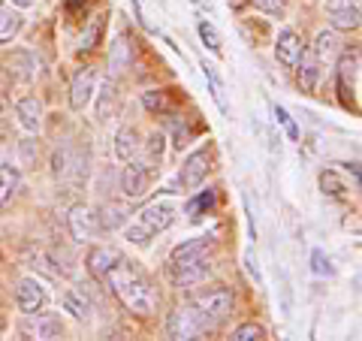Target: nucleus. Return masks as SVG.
<instances>
[{"instance_id":"f257e3e1","label":"nucleus","mask_w":362,"mask_h":341,"mask_svg":"<svg viewBox=\"0 0 362 341\" xmlns=\"http://www.w3.org/2000/svg\"><path fill=\"white\" fill-rule=\"evenodd\" d=\"M103 281H109L112 293H115L118 302H121L127 311L139 314V317H148V314L154 311L157 296H154L148 278H145L133 263H127L124 257H118V263L109 269V275H106Z\"/></svg>"},{"instance_id":"f03ea898","label":"nucleus","mask_w":362,"mask_h":341,"mask_svg":"<svg viewBox=\"0 0 362 341\" xmlns=\"http://www.w3.org/2000/svg\"><path fill=\"white\" fill-rule=\"evenodd\" d=\"M173 224H175V206L173 202H151V206H145L139 212L136 224H130L124 236H127L130 245H148L157 233L169 230Z\"/></svg>"},{"instance_id":"7ed1b4c3","label":"nucleus","mask_w":362,"mask_h":341,"mask_svg":"<svg viewBox=\"0 0 362 341\" xmlns=\"http://www.w3.org/2000/svg\"><path fill=\"white\" fill-rule=\"evenodd\" d=\"M190 305H194V311L202 317V323H206L211 333V329H218L223 323V317L233 314V293L221 287V284H214V287L197 293V296L190 299Z\"/></svg>"},{"instance_id":"20e7f679","label":"nucleus","mask_w":362,"mask_h":341,"mask_svg":"<svg viewBox=\"0 0 362 341\" xmlns=\"http://www.w3.org/2000/svg\"><path fill=\"white\" fill-rule=\"evenodd\" d=\"M166 333L175 341H190V338H206L209 326L202 323V317L194 311V305L187 302L173 311V317H169V323H166Z\"/></svg>"},{"instance_id":"39448f33","label":"nucleus","mask_w":362,"mask_h":341,"mask_svg":"<svg viewBox=\"0 0 362 341\" xmlns=\"http://www.w3.org/2000/svg\"><path fill=\"white\" fill-rule=\"evenodd\" d=\"M18 333L21 338H37V341H52V338H61L64 335V323L58 320L54 314H25V320L18 323Z\"/></svg>"},{"instance_id":"423d86ee","label":"nucleus","mask_w":362,"mask_h":341,"mask_svg":"<svg viewBox=\"0 0 362 341\" xmlns=\"http://www.w3.org/2000/svg\"><path fill=\"white\" fill-rule=\"evenodd\" d=\"M16 305L21 314H37V311H45V305H49V290L42 287V281L37 278H25L18 284L16 290Z\"/></svg>"},{"instance_id":"0eeeda50","label":"nucleus","mask_w":362,"mask_h":341,"mask_svg":"<svg viewBox=\"0 0 362 341\" xmlns=\"http://www.w3.org/2000/svg\"><path fill=\"white\" fill-rule=\"evenodd\" d=\"M151 187V166L148 163H139V161H130V166H124V175H121V190L127 200H142Z\"/></svg>"},{"instance_id":"6e6552de","label":"nucleus","mask_w":362,"mask_h":341,"mask_svg":"<svg viewBox=\"0 0 362 341\" xmlns=\"http://www.w3.org/2000/svg\"><path fill=\"white\" fill-rule=\"evenodd\" d=\"M169 272V281L175 284V287L187 290V287H197L199 281H206V275L211 272V260H190V263H173L166 266Z\"/></svg>"},{"instance_id":"1a4fd4ad","label":"nucleus","mask_w":362,"mask_h":341,"mask_svg":"<svg viewBox=\"0 0 362 341\" xmlns=\"http://www.w3.org/2000/svg\"><path fill=\"white\" fill-rule=\"evenodd\" d=\"M209 169H211V154H209L206 149L194 151V154H190L185 163H181V175H178L181 187H187V190H197V187L202 185V181H206Z\"/></svg>"},{"instance_id":"9d476101","label":"nucleus","mask_w":362,"mask_h":341,"mask_svg":"<svg viewBox=\"0 0 362 341\" xmlns=\"http://www.w3.org/2000/svg\"><path fill=\"white\" fill-rule=\"evenodd\" d=\"M66 226H70V236H73V242L78 245H85L90 242V238L97 236V214L90 212L88 206H73L70 214H66Z\"/></svg>"},{"instance_id":"9b49d317","label":"nucleus","mask_w":362,"mask_h":341,"mask_svg":"<svg viewBox=\"0 0 362 341\" xmlns=\"http://www.w3.org/2000/svg\"><path fill=\"white\" fill-rule=\"evenodd\" d=\"M214 251V238L211 236H197V238H187V242H181L173 254H169V263H190V260H209Z\"/></svg>"},{"instance_id":"f8f14e48","label":"nucleus","mask_w":362,"mask_h":341,"mask_svg":"<svg viewBox=\"0 0 362 341\" xmlns=\"http://www.w3.org/2000/svg\"><path fill=\"white\" fill-rule=\"evenodd\" d=\"M302 52H305V42H302V37L296 30H281L278 33V42H275V58H278V64L284 67V70H293V67L299 64V58H302Z\"/></svg>"},{"instance_id":"ddd939ff","label":"nucleus","mask_w":362,"mask_h":341,"mask_svg":"<svg viewBox=\"0 0 362 341\" xmlns=\"http://www.w3.org/2000/svg\"><path fill=\"white\" fill-rule=\"evenodd\" d=\"M94 70H78L76 73V79H73V85H70V106L76 109V112H82L90 100H94Z\"/></svg>"},{"instance_id":"4468645a","label":"nucleus","mask_w":362,"mask_h":341,"mask_svg":"<svg viewBox=\"0 0 362 341\" xmlns=\"http://www.w3.org/2000/svg\"><path fill=\"white\" fill-rule=\"evenodd\" d=\"M359 82V52H344L338 58V91L347 94V91H356Z\"/></svg>"},{"instance_id":"2eb2a0df","label":"nucleus","mask_w":362,"mask_h":341,"mask_svg":"<svg viewBox=\"0 0 362 341\" xmlns=\"http://www.w3.org/2000/svg\"><path fill=\"white\" fill-rule=\"evenodd\" d=\"M139 151H142L139 133H136L133 127H121V130L115 133V154H118V161L130 163V161H136V157H139Z\"/></svg>"},{"instance_id":"dca6fc26","label":"nucleus","mask_w":362,"mask_h":341,"mask_svg":"<svg viewBox=\"0 0 362 341\" xmlns=\"http://www.w3.org/2000/svg\"><path fill=\"white\" fill-rule=\"evenodd\" d=\"M118 251H112V248H90V254H88V272L94 278L103 281L109 275V269L118 263Z\"/></svg>"},{"instance_id":"f3484780","label":"nucleus","mask_w":362,"mask_h":341,"mask_svg":"<svg viewBox=\"0 0 362 341\" xmlns=\"http://www.w3.org/2000/svg\"><path fill=\"white\" fill-rule=\"evenodd\" d=\"M16 115L21 121V127L30 130V133H37L40 124H42V106H40V100L37 97H21L18 103H16Z\"/></svg>"},{"instance_id":"a211bd4d","label":"nucleus","mask_w":362,"mask_h":341,"mask_svg":"<svg viewBox=\"0 0 362 341\" xmlns=\"http://www.w3.org/2000/svg\"><path fill=\"white\" fill-rule=\"evenodd\" d=\"M299 88L305 91V94H311V91L317 88V82H320V61L314 58V52H302L299 58Z\"/></svg>"},{"instance_id":"6ab92c4d","label":"nucleus","mask_w":362,"mask_h":341,"mask_svg":"<svg viewBox=\"0 0 362 341\" xmlns=\"http://www.w3.org/2000/svg\"><path fill=\"white\" fill-rule=\"evenodd\" d=\"M61 305H64V311H70L76 317V320H88V317H90V299L85 296L82 290H76V287L64 290Z\"/></svg>"},{"instance_id":"aec40b11","label":"nucleus","mask_w":362,"mask_h":341,"mask_svg":"<svg viewBox=\"0 0 362 341\" xmlns=\"http://www.w3.org/2000/svg\"><path fill=\"white\" fill-rule=\"evenodd\" d=\"M18 187H21V173H18V166L4 163V166H0V209H4L6 202L16 197Z\"/></svg>"},{"instance_id":"412c9836","label":"nucleus","mask_w":362,"mask_h":341,"mask_svg":"<svg viewBox=\"0 0 362 341\" xmlns=\"http://www.w3.org/2000/svg\"><path fill=\"white\" fill-rule=\"evenodd\" d=\"M76 169H82L78 166V161H76V154H73V149H58L54 151V157H52V173H54V178H61V181H66L70 178Z\"/></svg>"},{"instance_id":"4be33fe9","label":"nucleus","mask_w":362,"mask_h":341,"mask_svg":"<svg viewBox=\"0 0 362 341\" xmlns=\"http://www.w3.org/2000/svg\"><path fill=\"white\" fill-rule=\"evenodd\" d=\"M127 209H124L121 206V202H109V206H103V212H100L97 214V226H100V230H118V226H124V224H127Z\"/></svg>"},{"instance_id":"5701e85b","label":"nucleus","mask_w":362,"mask_h":341,"mask_svg":"<svg viewBox=\"0 0 362 341\" xmlns=\"http://www.w3.org/2000/svg\"><path fill=\"white\" fill-rule=\"evenodd\" d=\"M311 52H314L317 61L326 64L338 52V33L335 30H320L317 33V40H314V45H311Z\"/></svg>"},{"instance_id":"b1692460","label":"nucleus","mask_w":362,"mask_h":341,"mask_svg":"<svg viewBox=\"0 0 362 341\" xmlns=\"http://www.w3.org/2000/svg\"><path fill=\"white\" fill-rule=\"evenodd\" d=\"M21 25H25V18L16 9H0V42H13L21 33Z\"/></svg>"},{"instance_id":"393cba45","label":"nucleus","mask_w":362,"mask_h":341,"mask_svg":"<svg viewBox=\"0 0 362 341\" xmlns=\"http://www.w3.org/2000/svg\"><path fill=\"white\" fill-rule=\"evenodd\" d=\"M115 97H118V91H115V82H103V88H100V100H97V121H106L112 115V109H115Z\"/></svg>"},{"instance_id":"a878e982","label":"nucleus","mask_w":362,"mask_h":341,"mask_svg":"<svg viewBox=\"0 0 362 341\" xmlns=\"http://www.w3.org/2000/svg\"><path fill=\"white\" fill-rule=\"evenodd\" d=\"M197 30H199V40H202V45H206L209 52L221 54V33L214 30V25H211V21H206V18H202Z\"/></svg>"},{"instance_id":"bb28decb","label":"nucleus","mask_w":362,"mask_h":341,"mask_svg":"<svg viewBox=\"0 0 362 341\" xmlns=\"http://www.w3.org/2000/svg\"><path fill=\"white\" fill-rule=\"evenodd\" d=\"M311 272H314V275H320V278H332L335 275L332 260L326 257V251H320V248H314V251H311Z\"/></svg>"},{"instance_id":"cd10ccee","label":"nucleus","mask_w":362,"mask_h":341,"mask_svg":"<svg viewBox=\"0 0 362 341\" xmlns=\"http://www.w3.org/2000/svg\"><path fill=\"white\" fill-rule=\"evenodd\" d=\"M320 187H323V193H329V197H344L347 193V185L332 173V169H326L320 175Z\"/></svg>"},{"instance_id":"c85d7f7f","label":"nucleus","mask_w":362,"mask_h":341,"mask_svg":"<svg viewBox=\"0 0 362 341\" xmlns=\"http://www.w3.org/2000/svg\"><path fill=\"white\" fill-rule=\"evenodd\" d=\"M230 338L233 341H263L266 338V329L259 326V323H242Z\"/></svg>"},{"instance_id":"c756f323","label":"nucleus","mask_w":362,"mask_h":341,"mask_svg":"<svg viewBox=\"0 0 362 341\" xmlns=\"http://www.w3.org/2000/svg\"><path fill=\"white\" fill-rule=\"evenodd\" d=\"M202 70H206V79H209V85H211L214 103L221 106V112H226V103H223V82H221V76L214 73V67H209V64H202Z\"/></svg>"},{"instance_id":"7c9ffc66","label":"nucleus","mask_w":362,"mask_h":341,"mask_svg":"<svg viewBox=\"0 0 362 341\" xmlns=\"http://www.w3.org/2000/svg\"><path fill=\"white\" fill-rule=\"evenodd\" d=\"M211 206H214V190H206V193H199L197 200H190L185 212L190 214V218H199V212H209Z\"/></svg>"},{"instance_id":"2f4dec72","label":"nucleus","mask_w":362,"mask_h":341,"mask_svg":"<svg viewBox=\"0 0 362 341\" xmlns=\"http://www.w3.org/2000/svg\"><path fill=\"white\" fill-rule=\"evenodd\" d=\"M142 103L148 112H160V115L169 112V100H166L163 91H148V94H142Z\"/></svg>"},{"instance_id":"473e14b6","label":"nucleus","mask_w":362,"mask_h":341,"mask_svg":"<svg viewBox=\"0 0 362 341\" xmlns=\"http://www.w3.org/2000/svg\"><path fill=\"white\" fill-rule=\"evenodd\" d=\"M103 16H97L94 21L88 25V30H85V37H82V49H97V42H100V33H103Z\"/></svg>"},{"instance_id":"72a5a7b5","label":"nucleus","mask_w":362,"mask_h":341,"mask_svg":"<svg viewBox=\"0 0 362 341\" xmlns=\"http://www.w3.org/2000/svg\"><path fill=\"white\" fill-rule=\"evenodd\" d=\"M163 133H151L148 136V145H145V154H148V166L154 163H160V157H163Z\"/></svg>"},{"instance_id":"f704fd0d","label":"nucleus","mask_w":362,"mask_h":341,"mask_svg":"<svg viewBox=\"0 0 362 341\" xmlns=\"http://www.w3.org/2000/svg\"><path fill=\"white\" fill-rule=\"evenodd\" d=\"M335 30H356L359 28V9H354V13H338V16H329Z\"/></svg>"},{"instance_id":"c9c22d12","label":"nucleus","mask_w":362,"mask_h":341,"mask_svg":"<svg viewBox=\"0 0 362 341\" xmlns=\"http://www.w3.org/2000/svg\"><path fill=\"white\" fill-rule=\"evenodd\" d=\"M272 112H275V121H278L281 127L287 130V136H290V139H293V142H299V127H296V124H293V118L287 115V109H284V106H275Z\"/></svg>"},{"instance_id":"e433bc0d","label":"nucleus","mask_w":362,"mask_h":341,"mask_svg":"<svg viewBox=\"0 0 362 341\" xmlns=\"http://www.w3.org/2000/svg\"><path fill=\"white\" fill-rule=\"evenodd\" d=\"M257 9H263L269 16H284L287 13V0H251Z\"/></svg>"},{"instance_id":"4c0bfd02","label":"nucleus","mask_w":362,"mask_h":341,"mask_svg":"<svg viewBox=\"0 0 362 341\" xmlns=\"http://www.w3.org/2000/svg\"><path fill=\"white\" fill-rule=\"evenodd\" d=\"M354 9H359V0H329V4H326V13H329V16L354 13Z\"/></svg>"},{"instance_id":"58836bf2","label":"nucleus","mask_w":362,"mask_h":341,"mask_svg":"<svg viewBox=\"0 0 362 341\" xmlns=\"http://www.w3.org/2000/svg\"><path fill=\"white\" fill-rule=\"evenodd\" d=\"M278 275H281V293H284V302H281V308H284V314H290V308H293V293H290V278H287V272H284V269H278Z\"/></svg>"},{"instance_id":"ea45409f","label":"nucleus","mask_w":362,"mask_h":341,"mask_svg":"<svg viewBox=\"0 0 362 341\" xmlns=\"http://www.w3.org/2000/svg\"><path fill=\"white\" fill-rule=\"evenodd\" d=\"M245 269H247V275L254 278V284H263V275H259V263H257L254 254H245Z\"/></svg>"},{"instance_id":"a19ab883","label":"nucleus","mask_w":362,"mask_h":341,"mask_svg":"<svg viewBox=\"0 0 362 341\" xmlns=\"http://www.w3.org/2000/svg\"><path fill=\"white\" fill-rule=\"evenodd\" d=\"M33 4H37V0H13V6H18V9H28Z\"/></svg>"}]
</instances>
